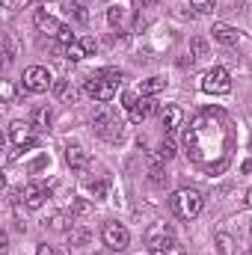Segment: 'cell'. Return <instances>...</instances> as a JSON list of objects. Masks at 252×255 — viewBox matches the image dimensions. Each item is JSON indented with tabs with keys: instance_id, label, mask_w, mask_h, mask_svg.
<instances>
[{
	"instance_id": "6da1fadb",
	"label": "cell",
	"mask_w": 252,
	"mask_h": 255,
	"mask_svg": "<svg viewBox=\"0 0 252 255\" xmlns=\"http://www.w3.org/2000/svg\"><path fill=\"white\" fill-rule=\"evenodd\" d=\"M202 205H205V199H202V193L193 190V187H181V190L172 193V199H169V208H172V214L178 217V220H196L199 214H202Z\"/></svg>"
},
{
	"instance_id": "7a4b0ae2",
	"label": "cell",
	"mask_w": 252,
	"mask_h": 255,
	"mask_svg": "<svg viewBox=\"0 0 252 255\" xmlns=\"http://www.w3.org/2000/svg\"><path fill=\"white\" fill-rule=\"evenodd\" d=\"M83 89H86L89 98L107 104V101L116 95V80H113L107 71H98V74H89V77H86V86H83Z\"/></svg>"
},
{
	"instance_id": "3957f363",
	"label": "cell",
	"mask_w": 252,
	"mask_h": 255,
	"mask_svg": "<svg viewBox=\"0 0 252 255\" xmlns=\"http://www.w3.org/2000/svg\"><path fill=\"white\" fill-rule=\"evenodd\" d=\"M21 83H24V89H27V92L42 95V92H48V89L54 86V77H51V71H48L45 65H30V68H24Z\"/></svg>"
},
{
	"instance_id": "277c9868",
	"label": "cell",
	"mask_w": 252,
	"mask_h": 255,
	"mask_svg": "<svg viewBox=\"0 0 252 255\" xmlns=\"http://www.w3.org/2000/svg\"><path fill=\"white\" fill-rule=\"evenodd\" d=\"M172 244H175V232H172L169 223H157V226H151L145 232V250L148 253L160 255L166 247H172Z\"/></svg>"
},
{
	"instance_id": "5b68a950",
	"label": "cell",
	"mask_w": 252,
	"mask_h": 255,
	"mask_svg": "<svg viewBox=\"0 0 252 255\" xmlns=\"http://www.w3.org/2000/svg\"><path fill=\"white\" fill-rule=\"evenodd\" d=\"M202 92H208V95H229V92H232V74H229L226 68L214 65V68L205 71V77H202Z\"/></svg>"
},
{
	"instance_id": "8992f818",
	"label": "cell",
	"mask_w": 252,
	"mask_h": 255,
	"mask_svg": "<svg viewBox=\"0 0 252 255\" xmlns=\"http://www.w3.org/2000/svg\"><path fill=\"white\" fill-rule=\"evenodd\" d=\"M92 130H95L101 139H107V142H119V139H122V122H119L113 113H107V110L95 113V119H92Z\"/></svg>"
},
{
	"instance_id": "52a82bcc",
	"label": "cell",
	"mask_w": 252,
	"mask_h": 255,
	"mask_svg": "<svg viewBox=\"0 0 252 255\" xmlns=\"http://www.w3.org/2000/svg\"><path fill=\"white\" fill-rule=\"evenodd\" d=\"M101 238H104V244L113 253H122V250H127V244H130V232H127L122 223H104Z\"/></svg>"
},
{
	"instance_id": "ba28073f",
	"label": "cell",
	"mask_w": 252,
	"mask_h": 255,
	"mask_svg": "<svg viewBox=\"0 0 252 255\" xmlns=\"http://www.w3.org/2000/svg\"><path fill=\"white\" fill-rule=\"evenodd\" d=\"M30 130H36L33 122H21V119H15V122L9 125V130H6V136H9V142L18 148V145H24V142H30V139H33V133H30Z\"/></svg>"
},
{
	"instance_id": "9c48e42d",
	"label": "cell",
	"mask_w": 252,
	"mask_h": 255,
	"mask_svg": "<svg viewBox=\"0 0 252 255\" xmlns=\"http://www.w3.org/2000/svg\"><path fill=\"white\" fill-rule=\"evenodd\" d=\"M21 196H24V205H27L30 211H39V208L45 205V199H48V190H45L42 184H27Z\"/></svg>"
},
{
	"instance_id": "30bf717a",
	"label": "cell",
	"mask_w": 252,
	"mask_h": 255,
	"mask_svg": "<svg viewBox=\"0 0 252 255\" xmlns=\"http://www.w3.org/2000/svg\"><path fill=\"white\" fill-rule=\"evenodd\" d=\"M33 24H36V30H39V33H48V36H57V33L63 30V24H60V21H57L54 15L42 12V9H39V12L33 15Z\"/></svg>"
},
{
	"instance_id": "8fae6325",
	"label": "cell",
	"mask_w": 252,
	"mask_h": 255,
	"mask_svg": "<svg viewBox=\"0 0 252 255\" xmlns=\"http://www.w3.org/2000/svg\"><path fill=\"white\" fill-rule=\"evenodd\" d=\"M181 119H184V113H181L178 104H166V107L160 110V122H163V128H166V133H172L175 128L181 125Z\"/></svg>"
},
{
	"instance_id": "7c38bea8",
	"label": "cell",
	"mask_w": 252,
	"mask_h": 255,
	"mask_svg": "<svg viewBox=\"0 0 252 255\" xmlns=\"http://www.w3.org/2000/svg\"><path fill=\"white\" fill-rule=\"evenodd\" d=\"M151 113H154V101H151L148 95H139V101H136V104H133V110H130V122H133V125H139V122H145Z\"/></svg>"
},
{
	"instance_id": "4fadbf2b",
	"label": "cell",
	"mask_w": 252,
	"mask_h": 255,
	"mask_svg": "<svg viewBox=\"0 0 252 255\" xmlns=\"http://www.w3.org/2000/svg\"><path fill=\"white\" fill-rule=\"evenodd\" d=\"M211 33H214V39H217L220 45H229V48L238 45V39H241V33H238L235 27H229V24H214Z\"/></svg>"
},
{
	"instance_id": "5bb4252c",
	"label": "cell",
	"mask_w": 252,
	"mask_h": 255,
	"mask_svg": "<svg viewBox=\"0 0 252 255\" xmlns=\"http://www.w3.org/2000/svg\"><path fill=\"white\" fill-rule=\"evenodd\" d=\"M30 122H33L36 130H51V125H54V110H51L48 104H45V107H36L33 116H30Z\"/></svg>"
},
{
	"instance_id": "9a60e30c",
	"label": "cell",
	"mask_w": 252,
	"mask_h": 255,
	"mask_svg": "<svg viewBox=\"0 0 252 255\" xmlns=\"http://www.w3.org/2000/svg\"><path fill=\"white\" fill-rule=\"evenodd\" d=\"M65 163H68L71 169H83V166L89 163V154H86L80 145H68V148H65Z\"/></svg>"
},
{
	"instance_id": "2e32d148",
	"label": "cell",
	"mask_w": 252,
	"mask_h": 255,
	"mask_svg": "<svg viewBox=\"0 0 252 255\" xmlns=\"http://www.w3.org/2000/svg\"><path fill=\"white\" fill-rule=\"evenodd\" d=\"M65 241H68V247H86V244H89V229L80 226V223H74V226L65 232Z\"/></svg>"
},
{
	"instance_id": "e0dca14e",
	"label": "cell",
	"mask_w": 252,
	"mask_h": 255,
	"mask_svg": "<svg viewBox=\"0 0 252 255\" xmlns=\"http://www.w3.org/2000/svg\"><path fill=\"white\" fill-rule=\"evenodd\" d=\"M166 89V80L163 77H148V80H142V86H139V95H148V98H154V95H160Z\"/></svg>"
},
{
	"instance_id": "ac0fdd59",
	"label": "cell",
	"mask_w": 252,
	"mask_h": 255,
	"mask_svg": "<svg viewBox=\"0 0 252 255\" xmlns=\"http://www.w3.org/2000/svg\"><path fill=\"white\" fill-rule=\"evenodd\" d=\"M89 54H86V48H83V42L77 39L74 45H68L65 48V60H71V63H80V60H86Z\"/></svg>"
},
{
	"instance_id": "d6986e66",
	"label": "cell",
	"mask_w": 252,
	"mask_h": 255,
	"mask_svg": "<svg viewBox=\"0 0 252 255\" xmlns=\"http://www.w3.org/2000/svg\"><path fill=\"white\" fill-rule=\"evenodd\" d=\"M54 92H57L60 98H65V101H74V98H77V89L68 86V80H54Z\"/></svg>"
},
{
	"instance_id": "ffe728a7",
	"label": "cell",
	"mask_w": 252,
	"mask_h": 255,
	"mask_svg": "<svg viewBox=\"0 0 252 255\" xmlns=\"http://www.w3.org/2000/svg\"><path fill=\"white\" fill-rule=\"evenodd\" d=\"M3 65H12L15 63V42H12V36L9 33H3Z\"/></svg>"
},
{
	"instance_id": "44dd1931",
	"label": "cell",
	"mask_w": 252,
	"mask_h": 255,
	"mask_svg": "<svg viewBox=\"0 0 252 255\" xmlns=\"http://www.w3.org/2000/svg\"><path fill=\"white\" fill-rule=\"evenodd\" d=\"M107 21H110V27H122V24L127 21V9H122V6L107 9Z\"/></svg>"
},
{
	"instance_id": "7402d4cb",
	"label": "cell",
	"mask_w": 252,
	"mask_h": 255,
	"mask_svg": "<svg viewBox=\"0 0 252 255\" xmlns=\"http://www.w3.org/2000/svg\"><path fill=\"white\" fill-rule=\"evenodd\" d=\"M190 51H193L196 60H205V57H208V39H205V36H196V39L190 42Z\"/></svg>"
},
{
	"instance_id": "603a6c76",
	"label": "cell",
	"mask_w": 252,
	"mask_h": 255,
	"mask_svg": "<svg viewBox=\"0 0 252 255\" xmlns=\"http://www.w3.org/2000/svg\"><path fill=\"white\" fill-rule=\"evenodd\" d=\"M175 154H178L175 139H172V136H163V142H160V157H163V160H172Z\"/></svg>"
},
{
	"instance_id": "cb8c5ba5",
	"label": "cell",
	"mask_w": 252,
	"mask_h": 255,
	"mask_svg": "<svg viewBox=\"0 0 252 255\" xmlns=\"http://www.w3.org/2000/svg\"><path fill=\"white\" fill-rule=\"evenodd\" d=\"M57 42H60L63 48H68V45H74V42H77V36H74V30H71L68 24H63V30L57 33Z\"/></svg>"
},
{
	"instance_id": "d4e9b609",
	"label": "cell",
	"mask_w": 252,
	"mask_h": 255,
	"mask_svg": "<svg viewBox=\"0 0 252 255\" xmlns=\"http://www.w3.org/2000/svg\"><path fill=\"white\" fill-rule=\"evenodd\" d=\"M217 247H220V255H235V241L229 235H217Z\"/></svg>"
},
{
	"instance_id": "484cf974",
	"label": "cell",
	"mask_w": 252,
	"mask_h": 255,
	"mask_svg": "<svg viewBox=\"0 0 252 255\" xmlns=\"http://www.w3.org/2000/svg\"><path fill=\"white\" fill-rule=\"evenodd\" d=\"M92 211V205L86 202V199H71V214L74 217H83V214H89Z\"/></svg>"
},
{
	"instance_id": "4316f807",
	"label": "cell",
	"mask_w": 252,
	"mask_h": 255,
	"mask_svg": "<svg viewBox=\"0 0 252 255\" xmlns=\"http://www.w3.org/2000/svg\"><path fill=\"white\" fill-rule=\"evenodd\" d=\"M193 9H196L199 15H211V12L217 9V0H193Z\"/></svg>"
},
{
	"instance_id": "83f0119b",
	"label": "cell",
	"mask_w": 252,
	"mask_h": 255,
	"mask_svg": "<svg viewBox=\"0 0 252 255\" xmlns=\"http://www.w3.org/2000/svg\"><path fill=\"white\" fill-rule=\"evenodd\" d=\"M89 190L95 199H104L107 196V181H89Z\"/></svg>"
},
{
	"instance_id": "f1b7e54d",
	"label": "cell",
	"mask_w": 252,
	"mask_h": 255,
	"mask_svg": "<svg viewBox=\"0 0 252 255\" xmlns=\"http://www.w3.org/2000/svg\"><path fill=\"white\" fill-rule=\"evenodd\" d=\"M148 175H151V184H157V187H160V184H166V172H163L160 166H151V172H148Z\"/></svg>"
},
{
	"instance_id": "f546056e",
	"label": "cell",
	"mask_w": 252,
	"mask_h": 255,
	"mask_svg": "<svg viewBox=\"0 0 252 255\" xmlns=\"http://www.w3.org/2000/svg\"><path fill=\"white\" fill-rule=\"evenodd\" d=\"M3 101H6V104H12V101H15V86H12V80H6V83H3Z\"/></svg>"
},
{
	"instance_id": "4dcf8cb0",
	"label": "cell",
	"mask_w": 252,
	"mask_h": 255,
	"mask_svg": "<svg viewBox=\"0 0 252 255\" xmlns=\"http://www.w3.org/2000/svg\"><path fill=\"white\" fill-rule=\"evenodd\" d=\"M136 101H139V95H133V92H125V95H122V107H125L127 113L133 110V104H136Z\"/></svg>"
},
{
	"instance_id": "1f68e13d",
	"label": "cell",
	"mask_w": 252,
	"mask_h": 255,
	"mask_svg": "<svg viewBox=\"0 0 252 255\" xmlns=\"http://www.w3.org/2000/svg\"><path fill=\"white\" fill-rule=\"evenodd\" d=\"M51 229H54V232H63L65 229V217L63 214H54V217H51Z\"/></svg>"
},
{
	"instance_id": "d6a6232c",
	"label": "cell",
	"mask_w": 252,
	"mask_h": 255,
	"mask_svg": "<svg viewBox=\"0 0 252 255\" xmlns=\"http://www.w3.org/2000/svg\"><path fill=\"white\" fill-rule=\"evenodd\" d=\"M160 255H190V253L184 250V247H181V244H172V247H166V250H163Z\"/></svg>"
},
{
	"instance_id": "836d02e7",
	"label": "cell",
	"mask_w": 252,
	"mask_h": 255,
	"mask_svg": "<svg viewBox=\"0 0 252 255\" xmlns=\"http://www.w3.org/2000/svg\"><path fill=\"white\" fill-rule=\"evenodd\" d=\"M80 42H83L86 54H95V51H98V42H95V39H80Z\"/></svg>"
},
{
	"instance_id": "e575fe53",
	"label": "cell",
	"mask_w": 252,
	"mask_h": 255,
	"mask_svg": "<svg viewBox=\"0 0 252 255\" xmlns=\"http://www.w3.org/2000/svg\"><path fill=\"white\" fill-rule=\"evenodd\" d=\"M71 3H74L77 9H89V3H92V0H71Z\"/></svg>"
},
{
	"instance_id": "d590c367",
	"label": "cell",
	"mask_w": 252,
	"mask_h": 255,
	"mask_svg": "<svg viewBox=\"0 0 252 255\" xmlns=\"http://www.w3.org/2000/svg\"><path fill=\"white\" fill-rule=\"evenodd\" d=\"M36 255H54V250H51V247H45V244H42V247H39V253Z\"/></svg>"
},
{
	"instance_id": "8d00e7d4",
	"label": "cell",
	"mask_w": 252,
	"mask_h": 255,
	"mask_svg": "<svg viewBox=\"0 0 252 255\" xmlns=\"http://www.w3.org/2000/svg\"><path fill=\"white\" fill-rule=\"evenodd\" d=\"M247 205H250V208H252V187H250V190H247Z\"/></svg>"
},
{
	"instance_id": "74e56055",
	"label": "cell",
	"mask_w": 252,
	"mask_h": 255,
	"mask_svg": "<svg viewBox=\"0 0 252 255\" xmlns=\"http://www.w3.org/2000/svg\"><path fill=\"white\" fill-rule=\"evenodd\" d=\"M247 255H252V247H250V250H247Z\"/></svg>"
}]
</instances>
